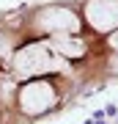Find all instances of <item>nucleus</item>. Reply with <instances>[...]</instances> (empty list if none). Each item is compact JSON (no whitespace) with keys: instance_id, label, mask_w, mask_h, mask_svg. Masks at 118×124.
Listing matches in <instances>:
<instances>
[{"instance_id":"nucleus-3","label":"nucleus","mask_w":118,"mask_h":124,"mask_svg":"<svg viewBox=\"0 0 118 124\" xmlns=\"http://www.w3.org/2000/svg\"><path fill=\"white\" fill-rule=\"evenodd\" d=\"M33 28L41 31V33H49V36H58V33L77 36L80 28H83V19H80L71 8H66V6H47V8L36 11Z\"/></svg>"},{"instance_id":"nucleus-2","label":"nucleus","mask_w":118,"mask_h":124,"mask_svg":"<svg viewBox=\"0 0 118 124\" xmlns=\"http://www.w3.org/2000/svg\"><path fill=\"white\" fill-rule=\"evenodd\" d=\"M17 102H19V110L28 113V116H41L47 113L49 108L58 102V91L52 83H47L44 77H33L30 83H25L17 94Z\"/></svg>"},{"instance_id":"nucleus-6","label":"nucleus","mask_w":118,"mask_h":124,"mask_svg":"<svg viewBox=\"0 0 118 124\" xmlns=\"http://www.w3.org/2000/svg\"><path fill=\"white\" fill-rule=\"evenodd\" d=\"M107 44H110V47H113L115 53H118V28H115V31H110V33H107Z\"/></svg>"},{"instance_id":"nucleus-1","label":"nucleus","mask_w":118,"mask_h":124,"mask_svg":"<svg viewBox=\"0 0 118 124\" xmlns=\"http://www.w3.org/2000/svg\"><path fill=\"white\" fill-rule=\"evenodd\" d=\"M66 69V58H61L49 47V41H36V44H25L14 53V75L17 77H41L49 72Z\"/></svg>"},{"instance_id":"nucleus-4","label":"nucleus","mask_w":118,"mask_h":124,"mask_svg":"<svg viewBox=\"0 0 118 124\" xmlns=\"http://www.w3.org/2000/svg\"><path fill=\"white\" fill-rule=\"evenodd\" d=\"M83 17L96 33H110L118 28V0H88Z\"/></svg>"},{"instance_id":"nucleus-5","label":"nucleus","mask_w":118,"mask_h":124,"mask_svg":"<svg viewBox=\"0 0 118 124\" xmlns=\"http://www.w3.org/2000/svg\"><path fill=\"white\" fill-rule=\"evenodd\" d=\"M49 47L55 50L61 58H66V61H71V58H83L88 53V47H85V41H80L77 36H71V33H58L49 39Z\"/></svg>"},{"instance_id":"nucleus-7","label":"nucleus","mask_w":118,"mask_h":124,"mask_svg":"<svg viewBox=\"0 0 118 124\" xmlns=\"http://www.w3.org/2000/svg\"><path fill=\"white\" fill-rule=\"evenodd\" d=\"M110 69H113V72H115V75H118V53H115L113 58H110Z\"/></svg>"}]
</instances>
